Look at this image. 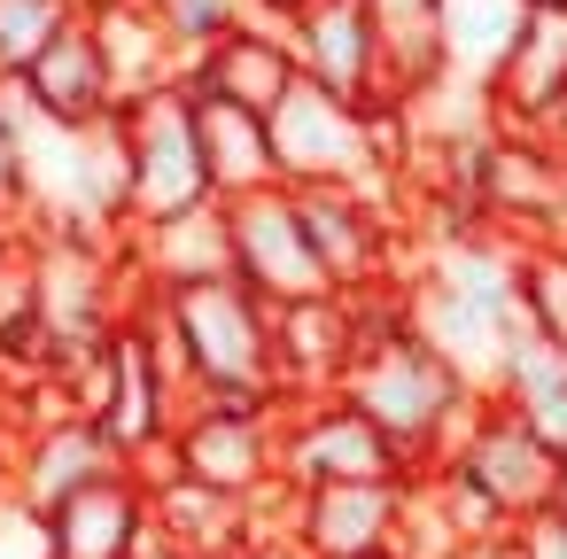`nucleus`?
<instances>
[{
  "label": "nucleus",
  "mask_w": 567,
  "mask_h": 559,
  "mask_svg": "<svg viewBox=\"0 0 567 559\" xmlns=\"http://www.w3.org/2000/svg\"><path fill=\"white\" fill-rule=\"evenodd\" d=\"M350 303H358V358H350V373H342L334 396H350V404L412 458V474L443 466V458L458 451V435H466V420H474L482 396L451 373V358H435V350L412 334V319H404V280H396V288H365V296H350Z\"/></svg>",
  "instance_id": "obj_1"
},
{
  "label": "nucleus",
  "mask_w": 567,
  "mask_h": 559,
  "mask_svg": "<svg viewBox=\"0 0 567 559\" xmlns=\"http://www.w3.org/2000/svg\"><path fill=\"white\" fill-rule=\"evenodd\" d=\"M195 373H203V404H280L272 396V303L249 296L241 280H203V288H172L164 296Z\"/></svg>",
  "instance_id": "obj_2"
},
{
  "label": "nucleus",
  "mask_w": 567,
  "mask_h": 559,
  "mask_svg": "<svg viewBox=\"0 0 567 559\" xmlns=\"http://www.w3.org/2000/svg\"><path fill=\"white\" fill-rule=\"evenodd\" d=\"M125 141H133V226L218 203L203 164V125H195V86H156L125 102Z\"/></svg>",
  "instance_id": "obj_3"
},
{
  "label": "nucleus",
  "mask_w": 567,
  "mask_h": 559,
  "mask_svg": "<svg viewBox=\"0 0 567 559\" xmlns=\"http://www.w3.org/2000/svg\"><path fill=\"white\" fill-rule=\"evenodd\" d=\"M280 482L319 489V482H412V458L350 404V396H311L280 412Z\"/></svg>",
  "instance_id": "obj_4"
},
{
  "label": "nucleus",
  "mask_w": 567,
  "mask_h": 559,
  "mask_svg": "<svg viewBox=\"0 0 567 559\" xmlns=\"http://www.w3.org/2000/svg\"><path fill=\"white\" fill-rule=\"evenodd\" d=\"M443 466H458L474 489H489V505H497L513 528L559 505V451H551L505 396H482V404H474V420H466V435H458V451H451Z\"/></svg>",
  "instance_id": "obj_5"
},
{
  "label": "nucleus",
  "mask_w": 567,
  "mask_h": 559,
  "mask_svg": "<svg viewBox=\"0 0 567 559\" xmlns=\"http://www.w3.org/2000/svg\"><path fill=\"white\" fill-rule=\"evenodd\" d=\"M226 226H234V280L265 303H303V296H334L327 288V265L296 218V195L288 187H265V195H234L226 203Z\"/></svg>",
  "instance_id": "obj_6"
},
{
  "label": "nucleus",
  "mask_w": 567,
  "mask_h": 559,
  "mask_svg": "<svg viewBox=\"0 0 567 559\" xmlns=\"http://www.w3.org/2000/svg\"><path fill=\"white\" fill-rule=\"evenodd\" d=\"M172 466L226 497L280 482V404H195L172 427Z\"/></svg>",
  "instance_id": "obj_7"
},
{
  "label": "nucleus",
  "mask_w": 567,
  "mask_h": 559,
  "mask_svg": "<svg viewBox=\"0 0 567 559\" xmlns=\"http://www.w3.org/2000/svg\"><path fill=\"white\" fill-rule=\"evenodd\" d=\"M288 48H296V71L358 110H396L389 94V63H381V32L365 17V0H303L288 17Z\"/></svg>",
  "instance_id": "obj_8"
},
{
  "label": "nucleus",
  "mask_w": 567,
  "mask_h": 559,
  "mask_svg": "<svg viewBox=\"0 0 567 559\" xmlns=\"http://www.w3.org/2000/svg\"><path fill=\"white\" fill-rule=\"evenodd\" d=\"M350 358H358V303L350 296L272 303V396H280V412L334 396Z\"/></svg>",
  "instance_id": "obj_9"
},
{
  "label": "nucleus",
  "mask_w": 567,
  "mask_h": 559,
  "mask_svg": "<svg viewBox=\"0 0 567 559\" xmlns=\"http://www.w3.org/2000/svg\"><path fill=\"white\" fill-rule=\"evenodd\" d=\"M482 94H489V117L505 133H544L551 141V125L567 110V9H528Z\"/></svg>",
  "instance_id": "obj_10"
},
{
  "label": "nucleus",
  "mask_w": 567,
  "mask_h": 559,
  "mask_svg": "<svg viewBox=\"0 0 567 559\" xmlns=\"http://www.w3.org/2000/svg\"><path fill=\"white\" fill-rule=\"evenodd\" d=\"M404 482H319L296 489V551L303 559H373L396 551Z\"/></svg>",
  "instance_id": "obj_11"
},
{
  "label": "nucleus",
  "mask_w": 567,
  "mask_h": 559,
  "mask_svg": "<svg viewBox=\"0 0 567 559\" xmlns=\"http://www.w3.org/2000/svg\"><path fill=\"white\" fill-rule=\"evenodd\" d=\"M48 536H55V559H133L141 536L156 528L148 520V482L141 466H110L102 482L71 489L55 513H40Z\"/></svg>",
  "instance_id": "obj_12"
},
{
  "label": "nucleus",
  "mask_w": 567,
  "mask_h": 559,
  "mask_svg": "<svg viewBox=\"0 0 567 559\" xmlns=\"http://www.w3.org/2000/svg\"><path fill=\"white\" fill-rule=\"evenodd\" d=\"M86 32H94V48L110 63L117 110L156 94V86H187V55H179L156 0H86Z\"/></svg>",
  "instance_id": "obj_13"
},
{
  "label": "nucleus",
  "mask_w": 567,
  "mask_h": 559,
  "mask_svg": "<svg viewBox=\"0 0 567 559\" xmlns=\"http://www.w3.org/2000/svg\"><path fill=\"white\" fill-rule=\"evenodd\" d=\"M125 265H133L141 288H156V296L203 288V280H234V226H226V203H203V210L133 226V234H125Z\"/></svg>",
  "instance_id": "obj_14"
},
{
  "label": "nucleus",
  "mask_w": 567,
  "mask_h": 559,
  "mask_svg": "<svg viewBox=\"0 0 567 559\" xmlns=\"http://www.w3.org/2000/svg\"><path fill=\"white\" fill-rule=\"evenodd\" d=\"M296 48H288V24H234L218 32L195 63H187V86L195 94H218V102H241L257 117H272V102L296 86Z\"/></svg>",
  "instance_id": "obj_15"
},
{
  "label": "nucleus",
  "mask_w": 567,
  "mask_h": 559,
  "mask_svg": "<svg viewBox=\"0 0 567 559\" xmlns=\"http://www.w3.org/2000/svg\"><path fill=\"white\" fill-rule=\"evenodd\" d=\"M110 466H125V458L102 443V427L79 420V412H63V420H40V427L9 451V489H17V505H32V513H55L71 489L102 482Z\"/></svg>",
  "instance_id": "obj_16"
},
{
  "label": "nucleus",
  "mask_w": 567,
  "mask_h": 559,
  "mask_svg": "<svg viewBox=\"0 0 567 559\" xmlns=\"http://www.w3.org/2000/svg\"><path fill=\"white\" fill-rule=\"evenodd\" d=\"M24 94H32L55 125H102V117L117 110L110 63H102V48H94V32H86V17H79V24H63V32L40 48V63L24 71Z\"/></svg>",
  "instance_id": "obj_17"
},
{
  "label": "nucleus",
  "mask_w": 567,
  "mask_h": 559,
  "mask_svg": "<svg viewBox=\"0 0 567 559\" xmlns=\"http://www.w3.org/2000/svg\"><path fill=\"white\" fill-rule=\"evenodd\" d=\"M365 17H373V32H381V63H389L396 110H412L420 94H435V86L451 79L443 0H365Z\"/></svg>",
  "instance_id": "obj_18"
},
{
  "label": "nucleus",
  "mask_w": 567,
  "mask_h": 559,
  "mask_svg": "<svg viewBox=\"0 0 567 559\" xmlns=\"http://www.w3.org/2000/svg\"><path fill=\"white\" fill-rule=\"evenodd\" d=\"M195 125H203V164H210L218 203L280 187V164H272V125H265L257 110L218 102V94H195Z\"/></svg>",
  "instance_id": "obj_19"
},
{
  "label": "nucleus",
  "mask_w": 567,
  "mask_h": 559,
  "mask_svg": "<svg viewBox=\"0 0 567 559\" xmlns=\"http://www.w3.org/2000/svg\"><path fill=\"white\" fill-rule=\"evenodd\" d=\"M148 520H156V536H172L195 559H234L241 551V497H226V489H210L179 466H164L148 482Z\"/></svg>",
  "instance_id": "obj_20"
},
{
  "label": "nucleus",
  "mask_w": 567,
  "mask_h": 559,
  "mask_svg": "<svg viewBox=\"0 0 567 559\" xmlns=\"http://www.w3.org/2000/svg\"><path fill=\"white\" fill-rule=\"evenodd\" d=\"M513 303H520L528 334H544L551 350H567V249L559 241H520V257H513Z\"/></svg>",
  "instance_id": "obj_21"
},
{
  "label": "nucleus",
  "mask_w": 567,
  "mask_h": 559,
  "mask_svg": "<svg viewBox=\"0 0 567 559\" xmlns=\"http://www.w3.org/2000/svg\"><path fill=\"white\" fill-rule=\"evenodd\" d=\"M86 17V0H0V79H24L40 48Z\"/></svg>",
  "instance_id": "obj_22"
},
{
  "label": "nucleus",
  "mask_w": 567,
  "mask_h": 559,
  "mask_svg": "<svg viewBox=\"0 0 567 559\" xmlns=\"http://www.w3.org/2000/svg\"><path fill=\"white\" fill-rule=\"evenodd\" d=\"M0 226L32 241V187H24V141H17V125H9V117H0Z\"/></svg>",
  "instance_id": "obj_23"
},
{
  "label": "nucleus",
  "mask_w": 567,
  "mask_h": 559,
  "mask_svg": "<svg viewBox=\"0 0 567 559\" xmlns=\"http://www.w3.org/2000/svg\"><path fill=\"white\" fill-rule=\"evenodd\" d=\"M0 559H55V536L32 505H0Z\"/></svg>",
  "instance_id": "obj_24"
},
{
  "label": "nucleus",
  "mask_w": 567,
  "mask_h": 559,
  "mask_svg": "<svg viewBox=\"0 0 567 559\" xmlns=\"http://www.w3.org/2000/svg\"><path fill=\"white\" fill-rule=\"evenodd\" d=\"M520 559H567V513L520 520Z\"/></svg>",
  "instance_id": "obj_25"
},
{
  "label": "nucleus",
  "mask_w": 567,
  "mask_h": 559,
  "mask_svg": "<svg viewBox=\"0 0 567 559\" xmlns=\"http://www.w3.org/2000/svg\"><path fill=\"white\" fill-rule=\"evenodd\" d=\"M133 559H195V551H179V544H172V536H156V528H148V536H141V551H133Z\"/></svg>",
  "instance_id": "obj_26"
},
{
  "label": "nucleus",
  "mask_w": 567,
  "mask_h": 559,
  "mask_svg": "<svg viewBox=\"0 0 567 559\" xmlns=\"http://www.w3.org/2000/svg\"><path fill=\"white\" fill-rule=\"evenodd\" d=\"M0 505H17V489H9V451H0Z\"/></svg>",
  "instance_id": "obj_27"
},
{
  "label": "nucleus",
  "mask_w": 567,
  "mask_h": 559,
  "mask_svg": "<svg viewBox=\"0 0 567 559\" xmlns=\"http://www.w3.org/2000/svg\"><path fill=\"white\" fill-rule=\"evenodd\" d=\"M234 559H303V551H234Z\"/></svg>",
  "instance_id": "obj_28"
},
{
  "label": "nucleus",
  "mask_w": 567,
  "mask_h": 559,
  "mask_svg": "<svg viewBox=\"0 0 567 559\" xmlns=\"http://www.w3.org/2000/svg\"><path fill=\"white\" fill-rule=\"evenodd\" d=\"M9 249H24V234H9V226H0V257H9Z\"/></svg>",
  "instance_id": "obj_29"
},
{
  "label": "nucleus",
  "mask_w": 567,
  "mask_h": 559,
  "mask_svg": "<svg viewBox=\"0 0 567 559\" xmlns=\"http://www.w3.org/2000/svg\"><path fill=\"white\" fill-rule=\"evenodd\" d=\"M551 513H567V458H559V505H551Z\"/></svg>",
  "instance_id": "obj_30"
},
{
  "label": "nucleus",
  "mask_w": 567,
  "mask_h": 559,
  "mask_svg": "<svg viewBox=\"0 0 567 559\" xmlns=\"http://www.w3.org/2000/svg\"><path fill=\"white\" fill-rule=\"evenodd\" d=\"M373 559H404V551H373Z\"/></svg>",
  "instance_id": "obj_31"
}]
</instances>
